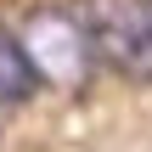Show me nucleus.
<instances>
[{
    "mask_svg": "<svg viewBox=\"0 0 152 152\" xmlns=\"http://www.w3.org/2000/svg\"><path fill=\"white\" fill-rule=\"evenodd\" d=\"M96 62H107L124 79H152V11L147 0H90L85 11Z\"/></svg>",
    "mask_w": 152,
    "mask_h": 152,
    "instance_id": "obj_2",
    "label": "nucleus"
},
{
    "mask_svg": "<svg viewBox=\"0 0 152 152\" xmlns=\"http://www.w3.org/2000/svg\"><path fill=\"white\" fill-rule=\"evenodd\" d=\"M23 51H28L39 85H56V90H79V85L90 79V62H96L90 28H85V17H73V11H39V17H28Z\"/></svg>",
    "mask_w": 152,
    "mask_h": 152,
    "instance_id": "obj_1",
    "label": "nucleus"
},
{
    "mask_svg": "<svg viewBox=\"0 0 152 152\" xmlns=\"http://www.w3.org/2000/svg\"><path fill=\"white\" fill-rule=\"evenodd\" d=\"M34 90H39V73H34V62H28V51H23V34H11V28L0 23V107L28 102Z\"/></svg>",
    "mask_w": 152,
    "mask_h": 152,
    "instance_id": "obj_3",
    "label": "nucleus"
},
{
    "mask_svg": "<svg viewBox=\"0 0 152 152\" xmlns=\"http://www.w3.org/2000/svg\"><path fill=\"white\" fill-rule=\"evenodd\" d=\"M147 11H152V0H147Z\"/></svg>",
    "mask_w": 152,
    "mask_h": 152,
    "instance_id": "obj_4",
    "label": "nucleus"
}]
</instances>
